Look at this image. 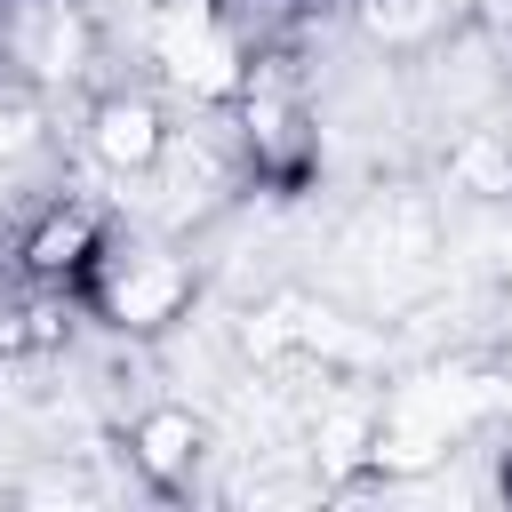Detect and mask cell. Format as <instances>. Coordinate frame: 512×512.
Here are the masks:
<instances>
[{
  "label": "cell",
  "instance_id": "obj_1",
  "mask_svg": "<svg viewBox=\"0 0 512 512\" xmlns=\"http://www.w3.org/2000/svg\"><path fill=\"white\" fill-rule=\"evenodd\" d=\"M160 64H168L184 88H200V96L232 88V40L216 32V16H208L200 0H184V8L160 16Z\"/></svg>",
  "mask_w": 512,
  "mask_h": 512
},
{
  "label": "cell",
  "instance_id": "obj_2",
  "mask_svg": "<svg viewBox=\"0 0 512 512\" xmlns=\"http://www.w3.org/2000/svg\"><path fill=\"white\" fill-rule=\"evenodd\" d=\"M152 144H160V128H152V112H144V104H112V112H104V128H96V152H104L112 168L152 160Z\"/></svg>",
  "mask_w": 512,
  "mask_h": 512
},
{
  "label": "cell",
  "instance_id": "obj_3",
  "mask_svg": "<svg viewBox=\"0 0 512 512\" xmlns=\"http://www.w3.org/2000/svg\"><path fill=\"white\" fill-rule=\"evenodd\" d=\"M136 440H144V464H152V472H176V464L192 456V416H152Z\"/></svg>",
  "mask_w": 512,
  "mask_h": 512
},
{
  "label": "cell",
  "instance_id": "obj_4",
  "mask_svg": "<svg viewBox=\"0 0 512 512\" xmlns=\"http://www.w3.org/2000/svg\"><path fill=\"white\" fill-rule=\"evenodd\" d=\"M168 296H176V272H144V280H120V312L128 320H152V312H168Z\"/></svg>",
  "mask_w": 512,
  "mask_h": 512
},
{
  "label": "cell",
  "instance_id": "obj_5",
  "mask_svg": "<svg viewBox=\"0 0 512 512\" xmlns=\"http://www.w3.org/2000/svg\"><path fill=\"white\" fill-rule=\"evenodd\" d=\"M72 248H88V224H80V216L48 224V232H40V248H32V264H72Z\"/></svg>",
  "mask_w": 512,
  "mask_h": 512
}]
</instances>
